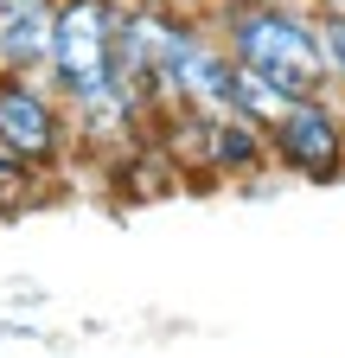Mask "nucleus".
<instances>
[{
    "label": "nucleus",
    "instance_id": "1",
    "mask_svg": "<svg viewBox=\"0 0 345 358\" xmlns=\"http://www.w3.org/2000/svg\"><path fill=\"white\" fill-rule=\"evenodd\" d=\"M211 32L224 38V52L269 77L288 96H314V90H332L326 83V58H320V26H314V7L307 0H198Z\"/></svg>",
    "mask_w": 345,
    "mask_h": 358
},
{
    "label": "nucleus",
    "instance_id": "2",
    "mask_svg": "<svg viewBox=\"0 0 345 358\" xmlns=\"http://www.w3.org/2000/svg\"><path fill=\"white\" fill-rule=\"evenodd\" d=\"M115 20H122V0H58L45 83L71 103V115L115 90Z\"/></svg>",
    "mask_w": 345,
    "mask_h": 358
},
{
    "label": "nucleus",
    "instance_id": "3",
    "mask_svg": "<svg viewBox=\"0 0 345 358\" xmlns=\"http://www.w3.org/2000/svg\"><path fill=\"white\" fill-rule=\"evenodd\" d=\"M0 148L32 160L38 173H64L77 148V115L45 77L26 71H0Z\"/></svg>",
    "mask_w": 345,
    "mask_h": 358
},
{
    "label": "nucleus",
    "instance_id": "4",
    "mask_svg": "<svg viewBox=\"0 0 345 358\" xmlns=\"http://www.w3.org/2000/svg\"><path fill=\"white\" fill-rule=\"evenodd\" d=\"M269 154H275L281 179L339 186V179H345V109H339V90L288 96L281 115L269 122Z\"/></svg>",
    "mask_w": 345,
    "mask_h": 358
},
{
    "label": "nucleus",
    "instance_id": "5",
    "mask_svg": "<svg viewBox=\"0 0 345 358\" xmlns=\"http://www.w3.org/2000/svg\"><path fill=\"white\" fill-rule=\"evenodd\" d=\"M275 173V154H269V128L243 115V109H218V122H211V160H205V179H230V186H243V179H263Z\"/></svg>",
    "mask_w": 345,
    "mask_h": 358
},
{
    "label": "nucleus",
    "instance_id": "6",
    "mask_svg": "<svg viewBox=\"0 0 345 358\" xmlns=\"http://www.w3.org/2000/svg\"><path fill=\"white\" fill-rule=\"evenodd\" d=\"M52 32H58V0H7L0 7V71L45 77Z\"/></svg>",
    "mask_w": 345,
    "mask_h": 358
},
{
    "label": "nucleus",
    "instance_id": "7",
    "mask_svg": "<svg viewBox=\"0 0 345 358\" xmlns=\"http://www.w3.org/2000/svg\"><path fill=\"white\" fill-rule=\"evenodd\" d=\"M52 186H58V173H38L32 160L0 148V217H26L32 205L52 199Z\"/></svg>",
    "mask_w": 345,
    "mask_h": 358
},
{
    "label": "nucleus",
    "instance_id": "8",
    "mask_svg": "<svg viewBox=\"0 0 345 358\" xmlns=\"http://www.w3.org/2000/svg\"><path fill=\"white\" fill-rule=\"evenodd\" d=\"M314 26H320V58H326V83L345 96V0H307Z\"/></svg>",
    "mask_w": 345,
    "mask_h": 358
},
{
    "label": "nucleus",
    "instance_id": "9",
    "mask_svg": "<svg viewBox=\"0 0 345 358\" xmlns=\"http://www.w3.org/2000/svg\"><path fill=\"white\" fill-rule=\"evenodd\" d=\"M0 7H7V0H0Z\"/></svg>",
    "mask_w": 345,
    "mask_h": 358
}]
</instances>
